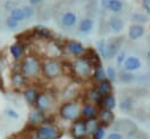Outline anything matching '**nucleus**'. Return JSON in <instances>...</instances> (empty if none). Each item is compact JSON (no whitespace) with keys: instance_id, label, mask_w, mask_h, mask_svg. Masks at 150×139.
Listing matches in <instances>:
<instances>
[{"instance_id":"15","label":"nucleus","mask_w":150,"mask_h":139,"mask_svg":"<svg viewBox=\"0 0 150 139\" xmlns=\"http://www.w3.org/2000/svg\"><path fill=\"white\" fill-rule=\"evenodd\" d=\"M142 67V63L139 61L138 57L136 56H127L124 63H123V68L125 71L128 72H132V71H136L138 70L139 68Z\"/></svg>"},{"instance_id":"33","label":"nucleus","mask_w":150,"mask_h":139,"mask_svg":"<svg viewBox=\"0 0 150 139\" xmlns=\"http://www.w3.org/2000/svg\"><path fill=\"white\" fill-rule=\"evenodd\" d=\"M120 109L122 111H130L132 109V99L130 97H124L120 102Z\"/></svg>"},{"instance_id":"40","label":"nucleus","mask_w":150,"mask_h":139,"mask_svg":"<svg viewBox=\"0 0 150 139\" xmlns=\"http://www.w3.org/2000/svg\"><path fill=\"white\" fill-rule=\"evenodd\" d=\"M4 6H5V8H6L7 11H13L14 8L19 7V6H18V4H16L15 1H6Z\"/></svg>"},{"instance_id":"27","label":"nucleus","mask_w":150,"mask_h":139,"mask_svg":"<svg viewBox=\"0 0 150 139\" xmlns=\"http://www.w3.org/2000/svg\"><path fill=\"white\" fill-rule=\"evenodd\" d=\"M9 16H11L12 19H14V20H15L16 22H19V23L26 20L25 13H23V11H22V7H16V8H14L13 11H11Z\"/></svg>"},{"instance_id":"12","label":"nucleus","mask_w":150,"mask_h":139,"mask_svg":"<svg viewBox=\"0 0 150 139\" xmlns=\"http://www.w3.org/2000/svg\"><path fill=\"white\" fill-rule=\"evenodd\" d=\"M98 114V109L95 104L93 103H86L81 107V118L84 120H91V119H97Z\"/></svg>"},{"instance_id":"11","label":"nucleus","mask_w":150,"mask_h":139,"mask_svg":"<svg viewBox=\"0 0 150 139\" xmlns=\"http://www.w3.org/2000/svg\"><path fill=\"white\" fill-rule=\"evenodd\" d=\"M137 131V126L134 121L131 120H128V119H122V120H118L117 124L115 125V132L120 133L122 132L121 134L123 135V133H127V134H132Z\"/></svg>"},{"instance_id":"22","label":"nucleus","mask_w":150,"mask_h":139,"mask_svg":"<svg viewBox=\"0 0 150 139\" xmlns=\"http://www.w3.org/2000/svg\"><path fill=\"white\" fill-rule=\"evenodd\" d=\"M95 89L97 90V92H98L102 97H104V96H107V95L111 93L112 85H111V82H110L109 79H104V81H102V82L97 83V85H96V88H95Z\"/></svg>"},{"instance_id":"7","label":"nucleus","mask_w":150,"mask_h":139,"mask_svg":"<svg viewBox=\"0 0 150 139\" xmlns=\"http://www.w3.org/2000/svg\"><path fill=\"white\" fill-rule=\"evenodd\" d=\"M59 23L63 29H67V30L73 29L77 25V15H76V13L73 12V11H69V9L62 12L60 18H59Z\"/></svg>"},{"instance_id":"21","label":"nucleus","mask_w":150,"mask_h":139,"mask_svg":"<svg viewBox=\"0 0 150 139\" xmlns=\"http://www.w3.org/2000/svg\"><path fill=\"white\" fill-rule=\"evenodd\" d=\"M11 82H12V85L14 88H18V89H21L26 85L27 83V78L23 76V74L21 71H14L12 75H11Z\"/></svg>"},{"instance_id":"1","label":"nucleus","mask_w":150,"mask_h":139,"mask_svg":"<svg viewBox=\"0 0 150 139\" xmlns=\"http://www.w3.org/2000/svg\"><path fill=\"white\" fill-rule=\"evenodd\" d=\"M71 70L76 77L81 79H88L93 76L94 67L84 56H81V57H76L73 60Z\"/></svg>"},{"instance_id":"45","label":"nucleus","mask_w":150,"mask_h":139,"mask_svg":"<svg viewBox=\"0 0 150 139\" xmlns=\"http://www.w3.org/2000/svg\"><path fill=\"white\" fill-rule=\"evenodd\" d=\"M108 5H109V0H103V1H101V6H102L103 8H108Z\"/></svg>"},{"instance_id":"43","label":"nucleus","mask_w":150,"mask_h":139,"mask_svg":"<svg viewBox=\"0 0 150 139\" xmlns=\"http://www.w3.org/2000/svg\"><path fill=\"white\" fill-rule=\"evenodd\" d=\"M29 4H30V6L33 7V6H40V5H42L43 4V1H40V0H30L29 1Z\"/></svg>"},{"instance_id":"13","label":"nucleus","mask_w":150,"mask_h":139,"mask_svg":"<svg viewBox=\"0 0 150 139\" xmlns=\"http://www.w3.org/2000/svg\"><path fill=\"white\" fill-rule=\"evenodd\" d=\"M114 119H115V116H114V113H112L111 110H108L105 107H101L98 110L97 120H98V123H100L101 126L107 127V126L111 125L114 123Z\"/></svg>"},{"instance_id":"41","label":"nucleus","mask_w":150,"mask_h":139,"mask_svg":"<svg viewBox=\"0 0 150 139\" xmlns=\"http://www.w3.org/2000/svg\"><path fill=\"white\" fill-rule=\"evenodd\" d=\"M142 7L146 12V14L150 15V0H143L142 1Z\"/></svg>"},{"instance_id":"39","label":"nucleus","mask_w":150,"mask_h":139,"mask_svg":"<svg viewBox=\"0 0 150 139\" xmlns=\"http://www.w3.org/2000/svg\"><path fill=\"white\" fill-rule=\"evenodd\" d=\"M5 113H6V116H8L9 118H13V119H18V118H19V113H18L15 110H13V109H6V110H5Z\"/></svg>"},{"instance_id":"47","label":"nucleus","mask_w":150,"mask_h":139,"mask_svg":"<svg viewBox=\"0 0 150 139\" xmlns=\"http://www.w3.org/2000/svg\"><path fill=\"white\" fill-rule=\"evenodd\" d=\"M32 139H39V138H38V137H36V135H34V137H33V138H32Z\"/></svg>"},{"instance_id":"26","label":"nucleus","mask_w":150,"mask_h":139,"mask_svg":"<svg viewBox=\"0 0 150 139\" xmlns=\"http://www.w3.org/2000/svg\"><path fill=\"white\" fill-rule=\"evenodd\" d=\"M96 48L98 51V55L101 56V58H103L104 61L108 60V55H107V42L104 41V39H100L96 42Z\"/></svg>"},{"instance_id":"38","label":"nucleus","mask_w":150,"mask_h":139,"mask_svg":"<svg viewBox=\"0 0 150 139\" xmlns=\"http://www.w3.org/2000/svg\"><path fill=\"white\" fill-rule=\"evenodd\" d=\"M6 26H7V28H9V29H15V28H18L19 27V22H16L14 19H12L11 16H8L7 19H6Z\"/></svg>"},{"instance_id":"9","label":"nucleus","mask_w":150,"mask_h":139,"mask_svg":"<svg viewBox=\"0 0 150 139\" xmlns=\"http://www.w3.org/2000/svg\"><path fill=\"white\" fill-rule=\"evenodd\" d=\"M122 44H123V36L112 37V39H110L107 42V55H108V60L117 56V54L121 51Z\"/></svg>"},{"instance_id":"44","label":"nucleus","mask_w":150,"mask_h":139,"mask_svg":"<svg viewBox=\"0 0 150 139\" xmlns=\"http://www.w3.org/2000/svg\"><path fill=\"white\" fill-rule=\"evenodd\" d=\"M5 67H6V64H5V60H4V57L0 56V74L4 71Z\"/></svg>"},{"instance_id":"2","label":"nucleus","mask_w":150,"mask_h":139,"mask_svg":"<svg viewBox=\"0 0 150 139\" xmlns=\"http://www.w3.org/2000/svg\"><path fill=\"white\" fill-rule=\"evenodd\" d=\"M59 114L66 121H75L81 117V106L76 100L64 102L60 106Z\"/></svg>"},{"instance_id":"5","label":"nucleus","mask_w":150,"mask_h":139,"mask_svg":"<svg viewBox=\"0 0 150 139\" xmlns=\"http://www.w3.org/2000/svg\"><path fill=\"white\" fill-rule=\"evenodd\" d=\"M34 105H35L36 110H39V111L45 113V112L50 111L53 109V106H54V98L48 92H40Z\"/></svg>"},{"instance_id":"29","label":"nucleus","mask_w":150,"mask_h":139,"mask_svg":"<svg viewBox=\"0 0 150 139\" xmlns=\"http://www.w3.org/2000/svg\"><path fill=\"white\" fill-rule=\"evenodd\" d=\"M100 126V123L97 119H91V120H86V130H87V135H93V133L96 131V128Z\"/></svg>"},{"instance_id":"18","label":"nucleus","mask_w":150,"mask_h":139,"mask_svg":"<svg viewBox=\"0 0 150 139\" xmlns=\"http://www.w3.org/2000/svg\"><path fill=\"white\" fill-rule=\"evenodd\" d=\"M93 28H94V21H93V19H90V18H83L80 21V23H79L77 30L82 35H88V34H90L93 32Z\"/></svg>"},{"instance_id":"10","label":"nucleus","mask_w":150,"mask_h":139,"mask_svg":"<svg viewBox=\"0 0 150 139\" xmlns=\"http://www.w3.org/2000/svg\"><path fill=\"white\" fill-rule=\"evenodd\" d=\"M70 133L74 139H84L87 137L86 120L82 118H79L77 120L73 121L71 127H70Z\"/></svg>"},{"instance_id":"4","label":"nucleus","mask_w":150,"mask_h":139,"mask_svg":"<svg viewBox=\"0 0 150 139\" xmlns=\"http://www.w3.org/2000/svg\"><path fill=\"white\" fill-rule=\"evenodd\" d=\"M41 70L47 79H55L61 76L63 67L56 58H46L41 64Z\"/></svg>"},{"instance_id":"34","label":"nucleus","mask_w":150,"mask_h":139,"mask_svg":"<svg viewBox=\"0 0 150 139\" xmlns=\"http://www.w3.org/2000/svg\"><path fill=\"white\" fill-rule=\"evenodd\" d=\"M105 74H107V79H109L110 82H115L117 79V72L115 70V68L112 67H107L105 69Z\"/></svg>"},{"instance_id":"6","label":"nucleus","mask_w":150,"mask_h":139,"mask_svg":"<svg viewBox=\"0 0 150 139\" xmlns=\"http://www.w3.org/2000/svg\"><path fill=\"white\" fill-rule=\"evenodd\" d=\"M35 135L39 139H57L59 131L55 126H53L49 123H45L36 127Z\"/></svg>"},{"instance_id":"42","label":"nucleus","mask_w":150,"mask_h":139,"mask_svg":"<svg viewBox=\"0 0 150 139\" xmlns=\"http://www.w3.org/2000/svg\"><path fill=\"white\" fill-rule=\"evenodd\" d=\"M107 139H123V135L117 132H111L110 134H108Z\"/></svg>"},{"instance_id":"16","label":"nucleus","mask_w":150,"mask_h":139,"mask_svg":"<svg viewBox=\"0 0 150 139\" xmlns=\"http://www.w3.org/2000/svg\"><path fill=\"white\" fill-rule=\"evenodd\" d=\"M83 56H84V57H86V58H87V60H88V61L91 63V65L94 67V69L102 67L100 55H98V53H97V51H95L94 49H91V48L86 49V51H84Z\"/></svg>"},{"instance_id":"46","label":"nucleus","mask_w":150,"mask_h":139,"mask_svg":"<svg viewBox=\"0 0 150 139\" xmlns=\"http://www.w3.org/2000/svg\"><path fill=\"white\" fill-rule=\"evenodd\" d=\"M146 60H148V62H149V64H150V49L146 51Z\"/></svg>"},{"instance_id":"20","label":"nucleus","mask_w":150,"mask_h":139,"mask_svg":"<svg viewBox=\"0 0 150 139\" xmlns=\"http://www.w3.org/2000/svg\"><path fill=\"white\" fill-rule=\"evenodd\" d=\"M108 26H109V29L114 33H121L123 27H124V22L123 20L120 18V16H116V15H112L109 20H108Z\"/></svg>"},{"instance_id":"19","label":"nucleus","mask_w":150,"mask_h":139,"mask_svg":"<svg viewBox=\"0 0 150 139\" xmlns=\"http://www.w3.org/2000/svg\"><path fill=\"white\" fill-rule=\"evenodd\" d=\"M9 53L12 55V57L15 61H20L23 58V54H25V47L21 42H15L9 47Z\"/></svg>"},{"instance_id":"36","label":"nucleus","mask_w":150,"mask_h":139,"mask_svg":"<svg viewBox=\"0 0 150 139\" xmlns=\"http://www.w3.org/2000/svg\"><path fill=\"white\" fill-rule=\"evenodd\" d=\"M22 11H23V13H25V18H26V19H30V18H33L34 14H35V9H34V7H32L30 5H29V6H28V5L22 6Z\"/></svg>"},{"instance_id":"14","label":"nucleus","mask_w":150,"mask_h":139,"mask_svg":"<svg viewBox=\"0 0 150 139\" xmlns=\"http://www.w3.org/2000/svg\"><path fill=\"white\" fill-rule=\"evenodd\" d=\"M46 121V116L43 112L36 110V109H33L29 113H28V124L29 125H33V126H40L42 124H45Z\"/></svg>"},{"instance_id":"17","label":"nucleus","mask_w":150,"mask_h":139,"mask_svg":"<svg viewBox=\"0 0 150 139\" xmlns=\"http://www.w3.org/2000/svg\"><path fill=\"white\" fill-rule=\"evenodd\" d=\"M145 33V28L142 26V25H131L129 27V30H128V36L131 41H136L138 39H141Z\"/></svg>"},{"instance_id":"28","label":"nucleus","mask_w":150,"mask_h":139,"mask_svg":"<svg viewBox=\"0 0 150 139\" xmlns=\"http://www.w3.org/2000/svg\"><path fill=\"white\" fill-rule=\"evenodd\" d=\"M91 78H93L95 82H97V83H100V82L107 79V74H105V70L103 69V67H100V68L94 69V72H93Z\"/></svg>"},{"instance_id":"8","label":"nucleus","mask_w":150,"mask_h":139,"mask_svg":"<svg viewBox=\"0 0 150 139\" xmlns=\"http://www.w3.org/2000/svg\"><path fill=\"white\" fill-rule=\"evenodd\" d=\"M64 50L70 54L71 56H74L75 58L76 57H81L83 56L84 51H86V48L84 46L79 42V41H75V40H68L64 44Z\"/></svg>"},{"instance_id":"30","label":"nucleus","mask_w":150,"mask_h":139,"mask_svg":"<svg viewBox=\"0 0 150 139\" xmlns=\"http://www.w3.org/2000/svg\"><path fill=\"white\" fill-rule=\"evenodd\" d=\"M107 9H109L112 13H120L123 9V2L120 0H109V5Z\"/></svg>"},{"instance_id":"49","label":"nucleus","mask_w":150,"mask_h":139,"mask_svg":"<svg viewBox=\"0 0 150 139\" xmlns=\"http://www.w3.org/2000/svg\"><path fill=\"white\" fill-rule=\"evenodd\" d=\"M0 26H1V21H0Z\"/></svg>"},{"instance_id":"35","label":"nucleus","mask_w":150,"mask_h":139,"mask_svg":"<svg viewBox=\"0 0 150 139\" xmlns=\"http://www.w3.org/2000/svg\"><path fill=\"white\" fill-rule=\"evenodd\" d=\"M104 134H105V127H103V126H98L97 128H96V131L93 133V138L91 139H103L104 138Z\"/></svg>"},{"instance_id":"25","label":"nucleus","mask_w":150,"mask_h":139,"mask_svg":"<svg viewBox=\"0 0 150 139\" xmlns=\"http://www.w3.org/2000/svg\"><path fill=\"white\" fill-rule=\"evenodd\" d=\"M102 104H103V107H105V109L112 111V110L116 107L117 102H116L115 96H114L112 93H109V95H107V96H104V97L102 98Z\"/></svg>"},{"instance_id":"37","label":"nucleus","mask_w":150,"mask_h":139,"mask_svg":"<svg viewBox=\"0 0 150 139\" xmlns=\"http://www.w3.org/2000/svg\"><path fill=\"white\" fill-rule=\"evenodd\" d=\"M125 58H127L125 50H121V51L117 54V56H116V65H117V67H122L123 63H124V61H125Z\"/></svg>"},{"instance_id":"23","label":"nucleus","mask_w":150,"mask_h":139,"mask_svg":"<svg viewBox=\"0 0 150 139\" xmlns=\"http://www.w3.org/2000/svg\"><path fill=\"white\" fill-rule=\"evenodd\" d=\"M39 96V92L35 88H27L23 92V98L26 100V103H28L29 105H34L35 100Z\"/></svg>"},{"instance_id":"24","label":"nucleus","mask_w":150,"mask_h":139,"mask_svg":"<svg viewBox=\"0 0 150 139\" xmlns=\"http://www.w3.org/2000/svg\"><path fill=\"white\" fill-rule=\"evenodd\" d=\"M33 30L38 35V37H42V39H46V40H50L53 37V32L47 27L36 26V27L33 28Z\"/></svg>"},{"instance_id":"31","label":"nucleus","mask_w":150,"mask_h":139,"mask_svg":"<svg viewBox=\"0 0 150 139\" xmlns=\"http://www.w3.org/2000/svg\"><path fill=\"white\" fill-rule=\"evenodd\" d=\"M130 20H131V21H134L136 25L145 23V22L148 21V15H145V14H143V13H139V12H136V13L131 14Z\"/></svg>"},{"instance_id":"32","label":"nucleus","mask_w":150,"mask_h":139,"mask_svg":"<svg viewBox=\"0 0 150 139\" xmlns=\"http://www.w3.org/2000/svg\"><path fill=\"white\" fill-rule=\"evenodd\" d=\"M117 78L122 82V83H131L132 81H135V75H132L131 72H128L125 70L121 71L120 75H117Z\"/></svg>"},{"instance_id":"3","label":"nucleus","mask_w":150,"mask_h":139,"mask_svg":"<svg viewBox=\"0 0 150 139\" xmlns=\"http://www.w3.org/2000/svg\"><path fill=\"white\" fill-rule=\"evenodd\" d=\"M20 69L26 78H30V77H35L39 75L41 70V64H40L39 58H36L33 55H27L21 60Z\"/></svg>"},{"instance_id":"48","label":"nucleus","mask_w":150,"mask_h":139,"mask_svg":"<svg viewBox=\"0 0 150 139\" xmlns=\"http://www.w3.org/2000/svg\"><path fill=\"white\" fill-rule=\"evenodd\" d=\"M84 139H91V138H89V137H86V138H84Z\"/></svg>"}]
</instances>
